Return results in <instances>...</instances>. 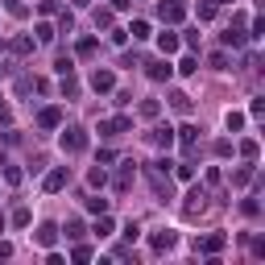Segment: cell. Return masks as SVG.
<instances>
[{
    "label": "cell",
    "instance_id": "25",
    "mask_svg": "<svg viewBox=\"0 0 265 265\" xmlns=\"http://www.w3.org/2000/svg\"><path fill=\"white\" fill-rule=\"evenodd\" d=\"M195 17H199V21H211V17H216V5H199Z\"/></svg>",
    "mask_w": 265,
    "mask_h": 265
},
{
    "label": "cell",
    "instance_id": "38",
    "mask_svg": "<svg viewBox=\"0 0 265 265\" xmlns=\"http://www.w3.org/2000/svg\"><path fill=\"white\" fill-rule=\"evenodd\" d=\"M249 29H253L249 38H261V33H265V21H261V17H253V25H249Z\"/></svg>",
    "mask_w": 265,
    "mask_h": 265
},
{
    "label": "cell",
    "instance_id": "7",
    "mask_svg": "<svg viewBox=\"0 0 265 265\" xmlns=\"http://www.w3.org/2000/svg\"><path fill=\"white\" fill-rule=\"evenodd\" d=\"M182 211H187V216H199V211H207V195L195 187V191L187 195V207H182Z\"/></svg>",
    "mask_w": 265,
    "mask_h": 265
},
{
    "label": "cell",
    "instance_id": "30",
    "mask_svg": "<svg viewBox=\"0 0 265 265\" xmlns=\"http://www.w3.org/2000/svg\"><path fill=\"white\" fill-rule=\"evenodd\" d=\"M13 224L25 228V224H29V207H17V211H13Z\"/></svg>",
    "mask_w": 265,
    "mask_h": 265
},
{
    "label": "cell",
    "instance_id": "29",
    "mask_svg": "<svg viewBox=\"0 0 265 265\" xmlns=\"http://www.w3.org/2000/svg\"><path fill=\"white\" fill-rule=\"evenodd\" d=\"M241 153L253 162V157H257V141H253V137H249V141H241Z\"/></svg>",
    "mask_w": 265,
    "mask_h": 265
},
{
    "label": "cell",
    "instance_id": "10",
    "mask_svg": "<svg viewBox=\"0 0 265 265\" xmlns=\"http://www.w3.org/2000/svg\"><path fill=\"white\" fill-rule=\"evenodd\" d=\"M157 50H162V54H174V50H178V33H170V29L157 33Z\"/></svg>",
    "mask_w": 265,
    "mask_h": 265
},
{
    "label": "cell",
    "instance_id": "42",
    "mask_svg": "<svg viewBox=\"0 0 265 265\" xmlns=\"http://www.w3.org/2000/svg\"><path fill=\"white\" fill-rule=\"evenodd\" d=\"M87 5H91V0H75V9H87Z\"/></svg>",
    "mask_w": 265,
    "mask_h": 265
},
{
    "label": "cell",
    "instance_id": "37",
    "mask_svg": "<svg viewBox=\"0 0 265 265\" xmlns=\"http://www.w3.org/2000/svg\"><path fill=\"white\" fill-rule=\"evenodd\" d=\"M13 50H17V54H29V50H33V42H29V38H17V42H13Z\"/></svg>",
    "mask_w": 265,
    "mask_h": 265
},
{
    "label": "cell",
    "instance_id": "34",
    "mask_svg": "<svg viewBox=\"0 0 265 265\" xmlns=\"http://www.w3.org/2000/svg\"><path fill=\"white\" fill-rule=\"evenodd\" d=\"M241 211H245V216H257V211H261V203H257V199H245Z\"/></svg>",
    "mask_w": 265,
    "mask_h": 265
},
{
    "label": "cell",
    "instance_id": "18",
    "mask_svg": "<svg viewBox=\"0 0 265 265\" xmlns=\"http://www.w3.org/2000/svg\"><path fill=\"white\" fill-rule=\"evenodd\" d=\"M224 46H232V50L245 46V33H241V29H228V33H224Z\"/></svg>",
    "mask_w": 265,
    "mask_h": 265
},
{
    "label": "cell",
    "instance_id": "31",
    "mask_svg": "<svg viewBox=\"0 0 265 265\" xmlns=\"http://www.w3.org/2000/svg\"><path fill=\"white\" fill-rule=\"evenodd\" d=\"M66 236L79 241V236H83V224H79V220H71V224H66Z\"/></svg>",
    "mask_w": 265,
    "mask_h": 265
},
{
    "label": "cell",
    "instance_id": "36",
    "mask_svg": "<svg viewBox=\"0 0 265 265\" xmlns=\"http://www.w3.org/2000/svg\"><path fill=\"white\" fill-rule=\"evenodd\" d=\"M141 236V224H124V241H137Z\"/></svg>",
    "mask_w": 265,
    "mask_h": 265
},
{
    "label": "cell",
    "instance_id": "26",
    "mask_svg": "<svg viewBox=\"0 0 265 265\" xmlns=\"http://www.w3.org/2000/svg\"><path fill=\"white\" fill-rule=\"evenodd\" d=\"M249 178H253V170H249V166H241V170H236V174H232V182H236V187H245Z\"/></svg>",
    "mask_w": 265,
    "mask_h": 265
},
{
    "label": "cell",
    "instance_id": "19",
    "mask_svg": "<svg viewBox=\"0 0 265 265\" xmlns=\"http://www.w3.org/2000/svg\"><path fill=\"white\" fill-rule=\"evenodd\" d=\"M87 211H95V216H104V211H108V199H99V195H91V199H87Z\"/></svg>",
    "mask_w": 265,
    "mask_h": 265
},
{
    "label": "cell",
    "instance_id": "20",
    "mask_svg": "<svg viewBox=\"0 0 265 265\" xmlns=\"http://www.w3.org/2000/svg\"><path fill=\"white\" fill-rule=\"evenodd\" d=\"M95 236H112V220H108V211L99 216V224H95Z\"/></svg>",
    "mask_w": 265,
    "mask_h": 265
},
{
    "label": "cell",
    "instance_id": "16",
    "mask_svg": "<svg viewBox=\"0 0 265 265\" xmlns=\"http://www.w3.org/2000/svg\"><path fill=\"white\" fill-rule=\"evenodd\" d=\"M170 108H174V112H191V95H187V91H174V95H170Z\"/></svg>",
    "mask_w": 265,
    "mask_h": 265
},
{
    "label": "cell",
    "instance_id": "9",
    "mask_svg": "<svg viewBox=\"0 0 265 265\" xmlns=\"http://www.w3.org/2000/svg\"><path fill=\"white\" fill-rule=\"evenodd\" d=\"M132 178H137V170H132V162H124V166H120V174H116V191L124 195V191L132 187Z\"/></svg>",
    "mask_w": 265,
    "mask_h": 265
},
{
    "label": "cell",
    "instance_id": "2",
    "mask_svg": "<svg viewBox=\"0 0 265 265\" xmlns=\"http://www.w3.org/2000/svg\"><path fill=\"white\" fill-rule=\"evenodd\" d=\"M87 149V132L83 128H62V153H83Z\"/></svg>",
    "mask_w": 265,
    "mask_h": 265
},
{
    "label": "cell",
    "instance_id": "23",
    "mask_svg": "<svg viewBox=\"0 0 265 265\" xmlns=\"http://www.w3.org/2000/svg\"><path fill=\"white\" fill-rule=\"evenodd\" d=\"M38 42H42V46H46V42H54V25H46V21L38 25Z\"/></svg>",
    "mask_w": 265,
    "mask_h": 265
},
{
    "label": "cell",
    "instance_id": "6",
    "mask_svg": "<svg viewBox=\"0 0 265 265\" xmlns=\"http://www.w3.org/2000/svg\"><path fill=\"white\" fill-rule=\"evenodd\" d=\"M91 87L104 95V91H112V87H116V75H112V71H104V66H95V71H91Z\"/></svg>",
    "mask_w": 265,
    "mask_h": 265
},
{
    "label": "cell",
    "instance_id": "28",
    "mask_svg": "<svg viewBox=\"0 0 265 265\" xmlns=\"http://www.w3.org/2000/svg\"><path fill=\"white\" fill-rule=\"evenodd\" d=\"M54 71H58V75H71V71H75V62H71V58H58V62H54Z\"/></svg>",
    "mask_w": 265,
    "mask_h": 265
},
{
    "label": "cell",
    "instance_id": "11",
    "mask_svg": "<svg viewBox=\"0 0 265 265\" xmlns=\"http://www.w3.org/2000/svg\"><path fill=\"white\" fill-rule=\"evenodd\" d=\"M170 75H174V66L166 62V58H162V62H149V79H157V83H162V79H170Z\"/></svg>",
    "mask_w": 265,
    "mask_h": 265
},
{
    "label": "cell",
    "instance_id": "5",
    "mask_svg": "<svg viewBox=\"0 0 265 265\" xmlns=\"http://www.w3.org/2000/svg\"><path fill=\"white\" fill-rule=\"evenodd\" d=\"M157 17L174 25V21H182V17H187V9L178 5V0H162V5H157Z\"/></svg>",
    "mask_w": 265,
    "mask_h": 265
},
{
    "label": "cell",
    "instance_id": "22",
    "mask_svg": "<svg viewBox=\"0 0 265 265\" xmlns=\"http://www.w3.org/2000/svg\"><path fill=\"white\" fill-rule=\"evenodd\" d=\"M224 124H228V128H232V132H236V128H241V124H245V112H228V116H224Z\"/></svg>",
    "mask_w": 265,
    "mask_h": 265
},
{
    "label": "cell",
    "instance_id": "4",
    "mask_svg": "<svg viewBox=\"0 0 265 265\" xmlns=\"http://www.w3.org/2000/svg\"><path fill=\"white\" fill-rule=\"evenodd\" d=\"M128 128H132V120H128V116H112V120L99 124V137H120V132H128Z\"/></svg>",
    "mask_w": 265,
    "mask_h": 265
},
{
    "label": "cell",
    "instance_id": "14",
    "mask_svg": "<svg viewBox=\"0 0 265 265\" xmlns=\"http://www.w3.org/2000/svg\"><path fill=\"white\" fill-rule=\"evenodd\" d=\"M54 241H58V228H54V224H42V228H38V245H42V249H50Z\"/></svg>",
    "mask_w": 265,
    "mask_h": 265
},
{
    "label": "cell",
    "instance_id": "41",
    "mask_svg": "<svg viewBox=\"0 0 265 265\" xmlns=\"http://www.w3.org/2000/svg\"><path fill=\"white\" fill-rule=\"evenodd\" d=\"M9 120H13V108L5 104V99H0V124H9Z\"/></svg>",
    "mask_w": 265,
    "mask_h": 265
},
{
    "label": "cell",
    "instance_id": "40",
    "mask_svg": "<svg viewBox=\"0 0 265 265\" xmlns=\"http://www.w3.org/2000/svg\"><path fill=\"white\" fill-rule=\"evenodd\" d=\"M79 54H83V58H91V54H95V42H91V38H87V42H79Z\"/></svg>",
    "mask_w": 265,
    "mask_h": 265
},
{
    "label": "cell",
    "instance_id": "39",
    "mask_svg": "<svg viewBox=\"0 0 265 265\" xmlns=\"http://www.w3.org/2000/svg\"><path fill=\"white\" fill-rule=\"evenodd\" d=\"M261 112H265V99H253V104H249V116H253V120H257V116H261Z\"/></svg>",
    "mask_w": 265,
    "mask_h": 265
},
{
    "label": "cell",
    "instance_id": "21",
    "mask_svg": "<svg viewBox=\"0 0 265 265\" xmlns=\"http://www.w3.org/2000/svg\"><path fill=\"white\" fill-rule=\"evenodd\" d=\"M128 33H132L137 42H141V38H149V21H132V29H128Z\"/></svg>",
    "mask_w": 265,
    "mask_h": 265
},
{
    "label": "cell",
    "instance_id": "33",
    "mask_svg": "<svg viewBox=\"0 0 265 265\" xmlns=\"http://www.w3.org/2000/svg\"><path fill=\"white\" fill-rule=\"evenodd\" d=\"M178 71H182V75H195V71H199V62H195V58H182V62H178Z\"/></svg>",
    "mask_w": 265,
    "mask_h": 265
},
{
    "label": "cell",
    "instance_id": "15",
    "mask_svg": "<svg viewBox=\"0 0 265 265\" xmlns=\"http://www.w3.org/2000/svg\"><path fill=\"white\" fill-rule=\"evenodd\" d=\"M174 141H182V145L191 149V145L199 141V128H195V124H182V128H178V137H174Z\"/></svg>",
    "mask_w": 265,
    "mask_h": 265
},
{
    "label": "cell",
    "instance_id": "13",
    "mask_svg": "<svg viewBox=\"0 0 265 265\" xmlns=\"http://www.w3.org/2000/svg\"><path fill=\"white\" fill-rule=\"evenodd\" d=\"M58 120H62L58 108H42V112H38V124H42V128H58Z\"/></svg>",
    "mask_w": 265,
    "mask_h": 265
},
{
    "label": "cell",
    "instance_id": "32",
    "mask_svg": "<svg viewBox=\"0 0 265 265\" xmlns=\"http://www.w3.org/2000/svg\"><path fill=\"white\" fill-rule=\"evenodd\" d=\"M58 29H62V33H71V29H75V17H71V13H62V17H58Z\"/></svg>",
    "mask_w": 265,
    "mask_h": 265
},
{
    "label": "cell",
    "instance_id": "8",
    "mask_svg": "<svg viewBox=\"0 0 265 265\" xmlns=\"http://www.w3.org/2000/svg\"><path fill=\"white\" fill-rule=\"evenodd\" d=\"M66 178H71V174H66V166H58V170H50V174H46V182H42V187L54 195V191H62V187H66Z\"/></svg>",
    "mask_w": 265,
    "mask_h": 265
},
{
    "label": "cell",
    "instance_id": "17",
    "mask_svg": "<svg viewBox=\"0 0 265 265\" xmlns=\"http://www.w3.org/2000/svg\"><path fill=\"white\" fill-rule=\"evenodd\" d=\"M157 112H162V104H157V99H141V116H145V120H153Z\"/></svg>",
    "mask_w": 265,
    "mask_h": 265
},
{
    "label": "cell",
    "instance_id": "27",
    "mask_svg": "<svg viewBox=\"0 0 265 265\" xmlns=\"http://www.w3.org/2000/svg\"><path fill=\"white\" fill-rule=\"evenodd\" d=\"M211 66H216V71H228V54L216 50V54H211Z\"/></svg>",
    "mask_w": 265,
    "mask_h": 265
},
{
    "label": "cell",
    "instance_id": "35",
    "mask_svg": "<svg viewBox=\"0 0 265 265\" xmlns=\"http://www.w3.org/2000/svg\"><path fill=\"white\" fill-rule=\"evenodd\" d=\"M5 182H9V187H17V182H21V170H17V166H9V170H5Z\"/></svg>",
    "mask_w": 265,
    "mask_h": 265
},
{
    "label": "cell",
    "instance_id": "3",
    "mask_svg": "<svg viewBox=\"0 0 265 265\" xmlns=\"http://www.w3.org/2000/svg\"><path fill=\"white\" fill-rule=\"evenodd\" d=\"M149 245H153V253H170V249L178 245V232H174V228H157L153 236H149Z\"/></svg>",
    "mask_w": 265,
    "mask_h": 265
},
{
    "label": "cell",
    "instance_id": "24",
    "mask_svg": "<svg viewBox=\"0 0 265 265\" xmlns=\"http://www.w3.org/2000/svg\"><path fill=\"white\" fill-rule=\"evenodd\" d=\"M87 182H91V187H104V182H108V174H104V170H99V166H95V170L87 174Z\"/></svg>",
    "mask_w": 265,
    "mask_h": 265
},
{
    "label": "cell",
    "instance_id": "12",
    "mask_svg": "<svg viewBox=\"0 0 265 265\" xmlns=\"http://www.w3.org/2000/svg\"><path fill=\"white\" fill-rule=\"evenodd\" d=\"M157 149H170L174 145V128H153V137H149Z\"/></svg>",
    "mask_w": 265,
    "mask_h": 265
},
{
    "label": "cell",
    "instance_id": "1",
    "mask_svg": "<svg viewBox=\"0 0 265 265\" xmlns=\"http://www.w3.org/2000/svg\"><path fill=\"white\" fill-rule=\"evenodd\" d=\"M224 245H228V236H224V232H207V236H199V241H195V253H203V257H216Z\"/></svg>",
    "mask_w": 265,
    "mask_h": 265
}]
</instances>
